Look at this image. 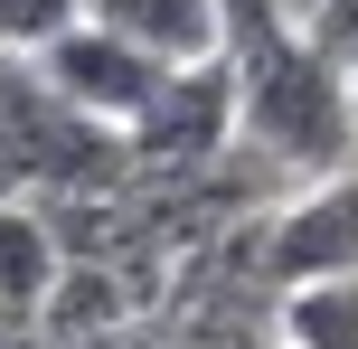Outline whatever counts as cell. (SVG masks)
<instances>
[{
  "label": "cell",
  "instance_id": "1",
  "mask_svg": "<svg viewBox=\"0 0 358 349\" xmlns=\"http://www.w3.org/2000/svg\"><path fill=\"white\" fill-rule=\"evenodd\" d=\"M236 151H264L273 170H358V104H349V66L330 48H311L302 29L264 38L236 57Z\"/></svg>",
  "mask_w": 358,
  "mask_h": 349
},
{
  "label": "cell",
  "instance_id": "2",
  "mask_svg": "<svg viewBox=\"0 0 358 349\" xmlns=\"http://www.w3.org/2000/svg\"><path fill=\"white\" fill-rule=\"evenodd\" d=\"M217 151H236V57L208 66H170L161 94L132 123V161L142 170H208Z\"/></svg>",
  "mask_w": 358,
  "mask_h": 349
},
{
  "label": "cell",
  "instance_id": "3",
  "mask_svg": "<svg viewBox=\"0 0 358 349\" xmlns=\"http://www.w3.org/2000/svg\"><path fill=\"white\" fill-rule=\"evenodd\" d=\"M321 274H358V170L302 180V199L264 218V283L273 293L321 283Z\"/></svg>",
  "mask_w": 358,
  "mask_h": 349
},
{
  "label": "cell",
  "instance_id": "4",
  "mask_svg": "<svg viewBox=\"0 0 358 349\" xmlns=\"http://www.w3.org/2000/svg\"><path fill=\"white\" fill-rule=\"evenodd\" d=\"M38 66H48V85L57 94H66V104H85V113H104V123H142V104H151V94H161V57H151V48H132V38H113V29H94V19H85V29H66V38H57V48L48 57H38Z\"/></svg>",
  "mask_w": 358,
  "mask_h": 349
},
{
  "label": "cell",
  "instance_id": "5",
  "mask_svg": "<svg viewBox=\"0 0 358 349\" xmlns=\"http://www.w3.org/2000/svg\"><path fill=\"white\" fill-rule=\"evenodd\" d=\"M94 29L151 48L161 66H208V57H236L227 38V0H85Z\"/></svg>",
  "mask_w": 358,
  "mask_h": 349
},
{
  "label": "cell",
  "instance_id": "6",
  "mask_svg": "<svg viewBox=\"0 0 358 349\" xmlns=\"http://www.w3.org/2000/svg\"><path fill=\"white\" fill-rule=\"evenodd\" d=\"M66 236H57L48 199H0V312L10 321H38L66 283Z\"/></svg>",
  "mask_w": 358,
  "mask_h": 349
},
{
  "label": "cell",
  "instance_id": "7",
  "mask_svg": "<svg viewBox=\"0 0 358 349\" xmlns=\"http://www.w3.org/2000/svg\"><path fill=\"white\" fill-rule=\"evenodd\" d=\"M273 340L283 349H358V274H321L273 293Z\"/></svg>",
  "mask_w": 358,
  "mask_h": 349
},
{
  "label": "cell",
  "instance_id": "8",
  "mask_svg": "<svg viewBox=\"0 0 358 349\" xmlns=\"http://www.w3.org/2000/svg\"><path fill=\"white\" fill-rule=\"evenodd\" d=\"M66 29H85V0H0V57H48Z\"/></svg>",
  "mask_w": 358,
  "mask_h": 349
},
{
  "label": "cell",
  "instance_id": "9",
  "mask_svg": "<svg viewBox=\"0 0 358 349\" xmlns=\"http://www.w3.org/2000/svg\"><path fill=\"white\" fill-rule=\"evenodd\" d=\"M302 38L330 48V57H358V0H321V10L302 19Z\"/></svg>",
  "mask_w": 358,
  "mask_h": 349
},
{
  "label": "cell",
  "instance_id": "10",
  "mask_svg": "<svg viewBox=\"0 0 358 349\" xmlns=\"http://www.w3.org/2000/svg\"><path fill=\"white\" fill-rule=\"evenodd\" d=\"M311 10H321V0H283V19H292V29H302V19H311Z\"/></svg>",
  "mask_w": 358,
  "mask_h": 349
},
{
  "label": "cell",
  "instance_id": "11",
  "mask_svg": "<svg viewBox=\"0 0 358 349\" xmlns=\"http://www.w3.org/2000/svg\"><path fill=\"white\" fill-rule=\"evenodd\" d=\"M340 66H349V104H358V57H340Z\"/></svg>",
  "mask_w": 358,
  "mask_h": 349
},
{
  "label": "cell",
  "instance_id": "12",
  "mask_svg": "<svg viewBox=\"0 0 358 349\" xmlns=\"http://www.w3.org/2000/svg\"><path fill=\"white\" fill-rule=\"evenodd\" d=\"M264 349H283V340H264Z\"/></svg>",
  "mask_w": 358,
  "mask_h": 349
}]
</instances>
